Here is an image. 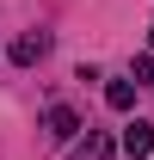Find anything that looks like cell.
Segmentation results:
<instances>
[{
	"label": "cell",
	"instance_id": "1",
	"mask_svg": "<svg viewBox=\"0 0 154 160\" xmlns=\"http://www.w3.org/2000/svg\"><path fill=\"white\" fill-rule=\"evenodd\" d=\"M43 136L62 142V148H74L80 142V111L74 105H49V111H43Z\"/></svg>",
	"mask_w": 154,
	"mask_h": 160
},
{
	"label": "cell",
	"instance_id": "6",
	"mask_svg": "<svg viewBox=\"0 0 154 160\" xmlns=\"http://www.w3.org/2000/svg\"><path fill=\"white\" fill-rule=\"evenodd\" d=\"M130 80H136V86H154V49H148V56H136V62H130Z\"/></svg>",
	"mask_w": 154,
	"mask_h": 160
},
{
	"label": "cell",
	"instance_id": "5",
	"mask_svg": "<svg viewBox=\"0 0 154 160\" xmlns=\"http://www.w3.org/2000/svg\"><path fill=\"white\" fill-rule=\"evenodd\" d=\"M105 105L130 117V111H136V80H111V86H105Z\"/></svg>",
	"mask_w": 154,
	"mask_h": 160
},
{
	"label": "cell",
	"instance_id": "7",
	"mask_svg": "<svg viewBox=\"0 0 154 160\" xmlns=\"http://www.w3.org/2000/svg\"><path fill=\"white\" fill-rule=\"evenodd\" d=\"M148 49H154V25H148Z\"/></svg>",
	"mask_w": 154,
	"mask_h": 160
},
{
	"label": "cell",
	"instance_id": "4",
	"mask_svg": "<svg viewBox=\"0 0 154 160\" xmlns=\"http://www.w3.org/2000/svg\"><path fill=\"white\" fill-rule=\"evenodd\" d=\"M111 154H117V142H111V136H99V129H86V136L68 148V160H111Z\"/></svg>",
	"mask_w": 154,
	"mask_h": 160
},
{
	"label": "cell",
	"instance_id": "2",
	"mask_svg": "<svg viewBox=\"0 0 154 160\" xmlns=\"http://www.w3.org/2000/svg\"><path fill=\"white\" fill-rule=\"evenodd\" d=\"M117 148H123L130 160H154V123H148V117H136L130 129L117 136Z\"/></svg>",
	"mask_w": 154,
	"mask_h": 160
},
{
	"label": "cell",
	"instance_id": "3",
	"mask_svg": "<svg viewBox=\"0 0 154 160\" xmlns=\"http://www.w3.org/2000/svg\"><path fill=\"white\" fill-rule=\"evenodd\" d=\"M43 56H49V31H25V37L13 43V62H19V68H37Z\"/></svg>",
	"mask_w": 154,
	"mask_h": 160
}]
</instances>
